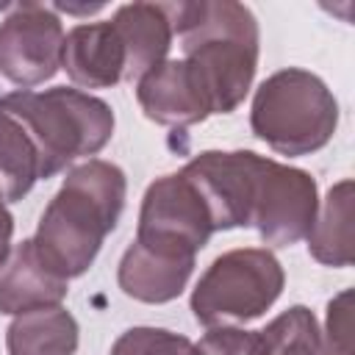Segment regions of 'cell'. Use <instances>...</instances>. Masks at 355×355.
I'll list each match as a JSON object with an SVG mask.
<instances>
[{"label":"cell","instance_id":"52a82bcc","mask_svg":"<svg viewBox=\"0 0 355 355\" xmlns=\"http://www.w3.org/2000/svg\"><path fill=\"white\" fill-rule=\"evenodd\" d=\"M214 219L197 183L186 172L155 178L139 208L136 239L197 255L214 236Z\"/></svg>","mask_w":355,"mask_h":355},{"label":"cell","instance_id":"603a6c76","mask_svg":"<svg viewBox=\"0 0 355 355\" xmlns=\"http://www.w3.org/2000/svg\"><path fill=\"white\" fill-rule=\"evenodd\" d=\"M3 8H11V6H6V3H0V11H3Z\"/></svg>","mask_w":355,"mask_h":355},{"label":"cell","instance_id":"d6986e66","mask_svg":"<svg viewBox=\"0 0 355 355\" xmlns=\"http://www.w3.org/2000/svg\"><path fill=\"white\" fill-rule=\"evenodd\" d=\"M322 336L336 355H352V291L349 288L338 291L327 302Z\"/></svg>","mask_w":355,"mask_h":355},{"label":"cell","instance_id":"7c38bea8","mask_svg":"<svg viewBox=\"0 0 355 355\" xmlns=\"http://www.w3.org/2000/svg\"><path fill=\"white\" fill-rule=\"evenodd\" d=\"M108 22L125 47V80H139L144 72L166 61L175 42L172 3H125L111 14Z\"/></svg>","mask_w":355,"mask_h":355},{"label":"cell","instance_id":"9a60e30c","mask_svg":"<svg viewBox=\"0 0 355 355\" xmlns=\"http://www.w3.org/2000/svg\"><path fill=\"white\" fill-rule=\"evenodd\" d=\"M78 344V319L64 305L19 313L6 330L8 355H75Z\"/></svg>","mask_w":355,"mask_h":355},{"label":"cell","instance_id":"5b68a950","mask_svg":"<svg viewBox=\"0 0 355 355\" xmlns=\"http://www.w3.org/2000/svg\"><path fill=\"white\" fill-rule=\"evenodd\" d=\"M286 272L266 247H236L211 261L194 283L189 308L211 327H239L263 316L283 294Z\"/></svg>","mask_w":355,"mask_h":355},{"label":"cell","instance_id":"5bb4252c","mask_svg":"<svg viewBox=\"0 0 355 355\" xmlns=\"http://www.w3.org/2000/svg\"><path fill=\"white\" fill-rule=\"evenodd\" d=\"M308 252L322 266L344 269L352 263V180L333 183L319 200L316 219L305 236Z\"/></svg>","mask_w":355,"mask_h":355},{"label":"cell","instance_id":"7402d4cb","mask_svg":"<svg viewBox=\"0 0 355 355\" xmlns=\"http://www.w3.org/2000/svg\"><path fill=\"white\" fill-rule=\"evenodd\" d=\"M105 6L103 3H92V6H64V3H55L53 6V11L58 14V11H64V14H78V17H89V14H97V11H103Z\"/></svg>","mask_w":355,"mask_h":355},{"label":"cell","instance_id":"ac0fdd59","mask_svg":"<svg viewBox=\"0 0 355 355\" xmlns=\"http://www.w3.org/2000/svg\"><path fill=\"white\" fill-rule=\"evenodd\" d=\"M108 355H202L200 347L166 327H130L114 344Z\"/></svg>","mask_w":355,"mask_h":355},{"label":"cell","instance_id":"ffe728a7","mask_svg":"<svg viewBox=\"0 0 355 355\" xmlns=\"http://www.w3.org/2000/svg\"><path fill=\"white\" fill-rule=\"evenodd\" d=\"M197 347L202 355H263L261 333L241 327H211Z\"/></svg>","mask_w":355,"mask_h":355},{"label":"cell","instance_id":"30bf717a","mask_svg":"<svg viewBox=\"0 0 355 355\" xmlns=\"http://www.w3.org/2000/svg\"><path fill=\"white\" fill-rule=\"evenodd\" d=\"M197 255L133 239L116 266V283L125 297L147 305L178 300L194 272Z\"/></svg>","mask_w":355,"mask_h":355},{"label":"cell","instance_id":"4fadbf2b","mask_svg":"<svg viewBox=\"0 0 355 355\" xmlns=\"http://www.w3.org/2000/svg\"><path fill=\"white\" fill-rule=\"evenodd\" d=\"M67 291L69 283L44 266L31 239L11 247L6 263L0 266V313L6 316L55 308L67 300Z\"/></svg>","mask_w":355,"mask_h":355},{"label":"cell","instance_id":"2e32d148","mask_svg":"<svg viewBox=\"0 0 355 355\" xmlns=\"http://www.w3.org/2000/svg\"><path fill=\"white\" fill-rule=\"evenodd\" d=\"M39 180V158L31 139L22 125L0 108V189L6 202H19Z\"/></svg>","mask_w":355,"mask_h":355},{"label":"cell","instance_id":"8992f818","mask_svg":"<svg viewBox=\"0 0 355 355\" xmlns=\"http://www.w3.org/2000/svg\"><path fill=\"white\" fill-rule=\"evenodd\" d=\"M319 211V186L311 172L261 155L250 227L272 247H291L302 241Z\"/></svg>","mask_w":355,"mask_h":355},{"label":"cell","instance_id":"8fae6325","mask_svg":"<svg viewBox=\"0 0 355 355\" xmlns=\"http://www.w3.org/2000/svg\"><path fill=\"white\" fill-rule=\"evenodd\" d=\"M125 47L108 19L80 22L64 36L61 69L83 89H111L125 80Z\"/></svg>","mask_w":355,"mask_h":355},{"label":"cell","instance_id":"ba28073f","mask_svg":"<svg viewBox=\"0 0 355 355\" xmlns=\"http://www.w3.org/2000/svg\"><path fill=\"white\" fill-rule=\"evenodd\" d=\"M64 25L53 6L17 3L0 22V75L19 86L33 89L61 69Z\"/></svg>","mask_w":355,"mask_h":355},{"label":"cell","instance_id":"3957f363","mask_svg":"<svg viewBox=\"0 0 355 355\" xmlns=\"http://www.w3.org/2000/svg\"><path fill=\"white\" fill-rule=\"evenodd\" d=\"M0 108L8 111L31 139L42 180L55 178L78 158L97 155L111 141L116 125L105 100L72 86L44 92L17 89L0 97Z\"/></svg>","mask_w":355,"mask_h":355},{"label":"cell","instance_id":"6da1fadb","mask_svg":"<svg viewBox=\"0 0 355 355\" xmlns=\"http://www.w3.org/2000/svg\"><path fill=\"white\" fill-rule=\"evenodd\" d=\"M125 200L128 178L122 166L103 158L72 166L31 236L36 255L67 283L86 275L108 233L116 230Z\"/></svg>","mask_w":355,"mask_h":355},{"label":"cell","instance_id":"277c9868","mask_svg":"<svg viewBox=\"0 0 355 355\" xmlns=\"http://www.w3.org/2000/svg\"><path fill=\"white\" fill-rule=\"evenodd\" d=\"M250 128L277 155H311L330 144L338 128V100L319 75L286 67L255 89Z\"/></svg>","mask_w":355,"mask_h":355},{"label":"cell","instance_id":"44dd1931","mask_svg":"<svg viewBox=\"0 0 355 355\" xmlns=\"http://www.w3.org/2000/svg\"><path fill=\"white\" fill-rule=\"evenodd\" d=\"M11 239H14V216H11L3 189H0V266L6 263V258L11 252Z\"/></svg>","mask_w":355,"mask_h":355},{"label":"cell","instance_id":"7a4b0ae2","mask_svg":"<svg viewBox=\"0 0 355 355\" xmlns=\"http://www.w3.org/2000/svg\"><path fill=\"white\" fill-rule=\"evenodd\" d=\"M175 39L197 72L214 114H233L252 89L261 31L255 14L233 0L172 3Z\"/></svg>","mask_w":355,"mask_h":355},{"label":"cell","instance_id":"e0dca14e","mask_svg":"<svg viewBox=\"0 0 355 355\" xmlns=\"http://www.w3.org/2000/svg\"><path fill=\"white\" fill-rule=\"evenodd\" d=\"M261 333L263 355H336L311 308L291 305L280 316H275Z\"/></svg>","mask_w":355,"mask_h":355},{"label":"cell","instance_id":"9c48e42d","mask_svg":"<svg viewBox=\"0 0 355 355\" xmlns=\"http://www.w3.org/2000/svg\"><path fill=\"white\" fill-rule=\"evenodd\" d=\"M136 100L141 114L164 128H189L205 122L211 100L197 72L183 58H166L136 80Z\"/></svg>","mask_w":355,"mask_h":355}]
</instances>
